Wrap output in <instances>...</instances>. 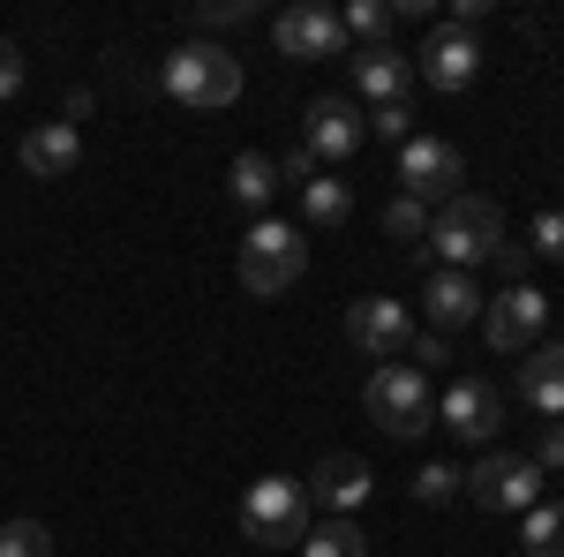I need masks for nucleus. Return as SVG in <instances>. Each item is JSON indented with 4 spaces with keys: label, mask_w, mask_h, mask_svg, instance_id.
Instances as JSON below:
<instances>
[{
    "label": "nucleus",
    "mask_w": 564,
    "mask_h": 557,
    "mask_svg": "<svg viewBox=\"0 0 564 557\" xmlns=\"http://www.w3.org/2000/svg\"><path fill=\"white\" fill-rule=\"evenodd\" d=\"M497 242H505V212H497V196H475V189H459L452 204H436L430 212V249L444 271H481V264L497 257Z\"/></svg>",
    "instance_id": "nucleus-1"
},
{
    "label": "nucleus",
    "mask_w": 564,
    "mask_h": 557,
    "mask_svg": "<svg viewBox=\"0 0 564 557\" xmlns=\"http://www.w3.org/2000/svg\"><path fill=\"white\" fill-rule=\"evenodd\" d=\"M159 84L174 90L181 106H196V114H218V106H234L241 98V53H226V45L212 39H181L174 53H166V68H159Z\"/></svg>",
    "instance_id": "nucleus-2"
},
{
    "label": "nucleus",
    "mask_w": 564,
    "mask_h": 557,
    "mask_svg": "<svg viewBox=\"0 0 564 557\" xmlns=\"http://www.w3.org/2000/svg\"><path fill=\"white\" fill-rule=\"evenodd\" d=\"M308 271V242L302 226H286V218H257L249 234H241V287L257 301H279L286 287H302Z\"/></svg>",
    "instance_id": "nucleus-3"
},
{
    "label": "nucleus",
    "mask_w": 564,
    "mask_h": 557,
    "mask_svg": "<svg viewBox=\"0 0 564 557\" xmlns=\"http://www.w3.org/2000/svg\"><path fill=\"white\" fill-rule=\"evenodd\" d=\"M241 535L263 543V550H294L308 535V482L294 474H263L257 490L241 497Z\"/></svg>",
    "instance_id": "nucleus-4"
},
{
    "label": "nucleus",
    "mask_w": 564,
    "mask_h": 557,
    "mask_svg": "<svg viewBox=\"0 0 564 557\" xmlns=\"http://www.w3.org/2000/svg\"><path fill=\"white\" fill-rule=\"evenodd\" d=\"M369 415L384 437H422L436 422V392L430 377L414 369V362H377V377H369Z\"/></svg>",
    "instance_id": "nucleus-5"
},
{
    "label": "nucleus",
    "mask_w": 564,
    "mask_h": 557,
    "mask_svg": "<svg viewBox=\"0 0 564 557\" xmlns=\"http://www.w3.org/2000/svg\"><path fill=\"white\" fill-rule=\"evenodd\" d=\"M467 497L481 513H534L542 505V468L527 452H481L467 468Z\"/></svg>",
    "instance_id": "nucleus-6"
},
{
    "label": "nucleus",
    "mask_w": 564,
    "mask_h": 557,
    "mask_svg": "<svg viewBox=\"0 0 564 557\" xmlns=\"http://www.w3.org/2000/svg\"><path fill=\"white\" fill-rule=\"evenodd\" d=\"M406 61H414V84L459 98V90L481 76V39H475V31H459V23H436L430 39H422V53H406Z\"/></svg>",
    "instance_id": "nucleus-7"
},
{
    "label": "nucleus",
    "mask_w": 564,
    "mask_h": 557,
    "mask_svg": "<svg viewBox=\"0 0 564 557\" xmlns=\"http://www.w3.org/2000/svg\"><path fill=\"white\" fill-rule=\"evenodd\" d=\"M399 181H406L414 204H452L459 181H467V159L444 136H414V143H399Z\"/></svg>",
    "instance_id": "nucleus-8"
},
{
    "label": "nucleus",
    "mask_w": 564,
    "mask_h": 557,
    "mask_svg": "<svg viewBox=\"0 0 564 557\" xmlns=\"http://www.w3.org/2000/svg\"><path fill=\"white\" fill-rule=\"evenodd\" d=\"M347 340L369 354V362H406V346H414V309L391 294H361L347 309Z\"/></svg>",
    "instance_id": "nucleus-9"
},
{
    "label": "nucleus",
    "mask_w": 564,
    "mask_h": 557,
    "mask_svg": "<svg viewBox=\"0 0 564 557\" xmlns=\"http://www.w3.org/2000/svg\"><path fill=\"white\" fill-rule=\"evenodd\" d=\"M542 324H550V301L534 294V287H505L497 301H481V340H489V354L542 346Z\"/></svg>",
    "instance_id": "nucleus-10"
},
{
    "label": "nucleus",
    "mask_w": 564,
    "mask_h": 557,
    "mask_svg": "<svg viewBox=\"0 0 564 557\" xmlns=\"http://www.w3.org/2000/svg\"><path fill=\"white\" fill-rule=\"evenodd\" d=\"M271 39H279L286 61H339V53H347V23H339V8L294 0V8L271 23Z\"/></svg>",
    "instance_id": "nucleus-11"
},
{
    "label": "nucleus",
    "mask_w": 564,
    "mask_h": 557,
    "mask_svg": "<svg viewBox=\"0 0 564 557\" xmlns=\"http://www.w3.org/2000/svg\"><path fill=\"white\" fill-rule=\"evenodd\" d=\"M361 106L354 98H308V114H302V143L316 151V167H339V159H354L361 151Z\"/></svg>",
    "instance_id": "nucleus-12"
},
{
    "label": "nucleus",
    "mask_w": 564,
    "mask_h": 557,
    "mask_svg": "<svg viewBox=\"0 0 564 557\" xmlns=\"http://www.w3.org/2000/svg\"><path fill=\"white\" fill-rule=\"evenodd\" d=\"M436 422L452 429V437H467V444H489L505 429V399H497V385H481V377H452V392L436 399Z\"/></svg>",
    "instance_id": "nucleus-13"
},
{
    "label": "nucleus",
    "mask_w": 564,
    "mask_h": 557,
    "mask_svg": "<svg viewBox=\"0 0 564 557\" xmlns=\"http://www.w3.org/2000/svg\"><path fill=\"white\" fill-rule=\"evenodd\" d=\"M369 482H377V474L361 468L354 452H324L316 474H308V505H324L332 519H354L361 505H369Z\"/></svg>",
    "instance_id": "nucleus-14"
},
{
    "label": "nucleus",
    "mask_w": 564,
    "mask_h": 557,
    "mask_svg": "<svg viewBox=\"0 0 564 557\" xmlns=\"http://www.w3.org/2000/svg\"><path fill=\"white\" fill-rule=\"evenodd\" d=\"M354 106H406V90H414V61L399 53V45H361V61H354Z\"/></svg>",
    "instance_id": "nucleus-15"
},
{
    "label": "nucleus",
    "mask_w": 564,
    "mask_h": 557,
    "mask_svg": "<svg viewBox=\"0 0 564 557\" xmlns=\"http://www.w3.org/2000/svg\"><path fill=\"white\" fill-rule=\"evenodd\" d=\"M520 399L542 422H564V340H542L520 354Z\"/></svg>",
    "instance_id": "nucleus-16"
},
{
    "label": "nucleus",
    "mask_w": 564,
    "mask_h": 557,
    "mask_svg": "<svg viewBox=\"0 0 564 557\" xmlns=\"http://www.w3.org/2000/svg\"><path fill=\"white\" fill-rule=\"evenodd\" d=\"M422 309H430L436 332H459V324L481 317V279L475 271H430L422 279Z\"/></svg>",
    "instance_id": "nucleus-17"
},
{
    "label": "nucleus",
    "mask_w": 564,
    "mask_h": 557,
    "mask_svg": "<svg viewBox=\"0 0 564 557\" xmlns=\"http://www.w3.org/2000/svg\"><path fill=\"white\" fill-rule=\"evenodd\" d=\"M84 159V136L68 129V121H39V129L23 136V173L31 181H68Z\"/></svg>",
    "instance_id": "nucleus-18"
},
{
    "label": "nucleus",
    "mask_w": 564,
    "mask_h": 557,
    "mask_svg": "<svg viewBox=\"0 0 564 557\" xmlns=\"http://www.w3.org/2000/svg\"><path fill=\"white\" fill-rule=\"evenodd\" d=\"M226 189H234V204H241V212H263V204L279 196V167H271V159H257V151H241Z\"/></svg>",
    "instance_id": "nucleus-19"
},
{
    "label": "nucleus",
    "mask_w": 564,
    "mask_h": 557,
    "mask_svg": "<svg viewBox=\"0 0 564 557\" xmlns=\"http://www.w3.org/2000/svg\"><path fill=\"white\" fill-rule=\"evenodd\" d=\"M347 212H354V189L339 181V173H316L302 189V218L308 226H347Z\"/></svg>",
    "instance_id": "nucleus-20"
},
{
    "label": "nucleus",
    "mask_w": 564,
    "mask_h": 557,
    "mask_svg": "<svg viewBox=\"0 0 564 557\" xmlns=\"http://www.w3.org/2000/svg\"><path fill=\"white\" fill-rule=\"evenodd\" d=\"M302 557H369V543H361L354 519H324V527L302 535Z\"/></svg>",
    "instance_id": "nucleus-21"
},
{
    "label": "nucleus",
    "mask_w": 564,
    "mask_h": 557,
    "mask_svg": "<svg viewBox=\"0 0 564 557\" xmlns=\"http://www.w3.org/2000/svg\"><path fill=\"white\" fill-rule=\"evenodd\" d=\"M520 543H527V557H564V497H557V505H534V513H527Z\"/></svg>",
    "instance_id": "nucleus-22"
},
{
    "label": "nucleus",
    "mask_w": 564,
    "mask_h": 557,
    "mask_svg": "<svg viewBox=\"0 0 564 557\" xmlns=\"http://www.w3.org/2000/svg\"><path fill=\"white\" fill-rule=\"evenodd\" d=\"M339 23H347V45H384L399 15H391V0H354V8H339Z\"/></svg>",
    "instance_id": "nucleus-23"
},
{
    "label": "nucleus",
    "mask_w": 564,
    "mask_h": 557,
    "mask_svg": "<svg viewBox=\"0 0 564 557\" xmlns=\"http://www.w3.org/2000/svg\"><path fill=\"white\" fill-rule=\"evenodd\" d=\"M459 490H467V474L452 468V460H430V468L414 474V505H452Z\"/></svg>",
    "instance_id": "nucleus-24"
},
{
    "label": "nucleus",
    "mask_w": 564,
    "mask_h": 557,
    "mask_svg": "<svg viewBox=\"0 0 564 557\" xmlns=\"http://www.w3.org/2000/svg\"><path fill=\"white\" fill-rule=\"evenodd\" d=\"M0 557H53V527L45 519H8L0 527Z\"/></svg>",
    "instance_id": "nucleus-25"
},
{
    "label": "nucleus",
    "mask_w": 564,
    "mask_h": 557,
    "mask_svg": "<svg viewBox=\"0 0 564 557\" xmlns=\"http://www.w3.org/2000/svg\"><path fill=\"white\" fill-rule=\"evenodd\" d=\"M384 234H391V242H430V204L399 196V204L384 212Z\"/></svg>",
    "instance_id": "nucleus-26"
},
{
    "label": "nucleus",
    "mask_w": 564,
    "mask_h": 557,
    "mask_svg": "<svg viewBox=\"0 0 564 557\" xmlns=\"http://www.w3.org/2000/svg\"><path fill=\"white\" fill-rule=\"evenodd\" d=\"M369 129L384 136V143H414V106H377Z\"/></svg>",
    "instance_id": "nucleus-27"
},
{
    "label": "nucleus",
    "mask_w": 564,
    "mask_h": 557,
    "mask_svg": "<svg viewBox=\"0 0 564 557\" xmlns=\"http://www.w3.org/2000/svg\"><path fill=\"white\" fill-rule=\"evenodd\" d=\"M257 15V0H212V8H196V31H226V23H249Z\"/></svg>",
    "instance_id": "nucleus-28"
},
{
    "label": "nucleus",
    "mask_w": 564,
    "mask_h": 557,
    "mask_svg": "<svg viewBox=\"0 0 564 557\" xmlns=\"http://www.w3.org/2000/svg\"><path fill=\"white\" fill-rule=\"evenodd\" d=\"M534 468L550 474V468H564V422H542V437H534V452H527Z\"/></svg>",
    "instance_id": "nucleus-29"
},
{
    "label": "nucleus",
    "mask_w": 564,
    "mask_h": 557,
    "mask_svg": "<svg viewBox=\"0 0 564 557\" xmlns=\"http://www.w3.org/2000/svg\"><path fill=\"white\" fill-rule=\"evenodd\" d=\"M534 249H542L550 264H564V212H542V218H534Z\"/></svg>",
    "instance_id": "nucleus-30"
},
{
    "label": "nucleus",
    "mask_w": 564,
    "mask_h": 557,
    "mask_svg": "<svg viewBox=\"0 0 564 557\" xmlns=\"http://www.w3.org/2000/svg\"><path fill=\"white\" fill-rule=\"evenodd\" d=\"M316 151H308V143H294V151H286V159H279V181H294V189H308V181H316Z\"/></svg>",
    "instance_id": "nucleus-31"
},
{
    "label": "nucleus",
    "mask_w": 564,
    "mask_h": 557,
    "mask_svg": "<svg viewBox=\"0 0 564 557\" xmlns=\"http://www.w3.org/2000/svg\"><path fill=\"white\" fill-rule=\"evenodd\" d=\"M406 354H414V369H422V377H430L436 362H452V346H444V332H414V346H406Z\"/></svg>",
    "instance_id": "nucleus-32"
},
{
    "label": "nucleus",
    "mask_w": 564,
    "mask_h": 557,
    "mask_svg": "<svg viewBox=\"0 0 564 557\" xmlns=\"http://www.w3.org/2000/svg\"><path fill=\"white\" fill-rule=\"evenodd\" d=\"M23 90V53H15V39H0V98H15Z\"/></svg>",
    "instance_id": "nucleus-33"
},
{
    "label": "nucleus",
    "mask_w": 564,
    "mask_h": 557,
    "mask_svg": "<svg viewBox=\"0 0 564 557\" xmlns=\"http://www.w3.org/2000/svg\"><path fill=\"white\" fill-rule=\"evenodd\" d=\"M489 264H497L505 279H520V271H527V249H520V242H497V257H489Z\"/></svg>",
    "instance_id": "nucleus-34"
}]
</instances>
